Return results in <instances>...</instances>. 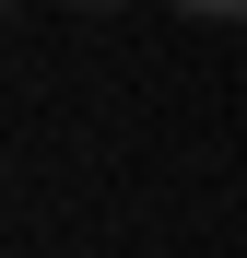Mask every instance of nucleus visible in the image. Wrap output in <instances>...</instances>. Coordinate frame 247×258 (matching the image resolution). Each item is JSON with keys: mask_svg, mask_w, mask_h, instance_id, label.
<instances>
[{"mask_svg": "<svg viewBox=\"0 0 247 258\" xmlns=\"http://www.w3.org/2000/svg\"><path fill=\"white\" fill-rule=\"evenodd\" d=\"M0 12H12V0H0Z\"/></svg>", "mask_w": 247, "mask_h": 258, "instance_id": "3", "label": "nucleus"}, {"mask_svg": "<svg viewBox=\"0 0 247 258\" xmlns=\"http://www.w3.org/2000/svg\"><path fill=\"white\" fill-rule=\"evenodd\" d=\"M82 12H106V0H82Z\"/></svg>", "mask_w": 247, "mask_h": 258, "instance_id": "2", "label": "nucleus"}, {"mask_svg": "<svg viewBox=\"0 0 247 258\" xmlns=\"http://www.w3.org/2000/svg\"><path fill=\"white\" fill-rule=\"evenodd\" d=\"M188 12H212V24H247V0H188Z\"/></svg>", "mask_w": 247, "mask_h": 258, "instance_id": "1", "label": "nucleus"}]
</instances>
